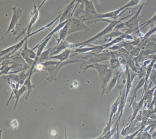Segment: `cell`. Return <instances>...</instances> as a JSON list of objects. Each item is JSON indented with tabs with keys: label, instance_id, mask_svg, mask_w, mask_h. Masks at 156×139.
<instances>
[{
	"label": "cell",
	"instance_id": "cell-1",
	"mask_svg": "<svg viewBox=\"0 0 156 139\" xmlns=\"http://www.w3.org/2000/svg\"><path fill=\"white\" fill-rule=\"evenodd\" d=\"M89 68H94L98 72L100 78V87L102 90V95L105 93L106 88L112 77L113 69L109 64H103L98 63L89 64L85 65V68H83L84 72Z\"/></svg>",
	"mask_w": 156,
	"mask_h": 139
},
{
	"label": "cell",
	"instance_id": "cell-2",
	"mask_svg": "<svg viewBox=\"0 0 156 139\" xmlns=\"http://www.w3.org/2000/svg\"><path fill=\"white\" fill-rule=\"evenodd\" d=\"M129 17V16H128ZM120 19L119 20H108V21L109 23V24L105 28L104 30H102L100 32L98 33V34L95 36H93L92 38L88 39V40H86L84 42H81L77 43L74 44L75 47H83V46H85L91 43L94 42H95L96 40L100 39L101 37H103L107 35L110 33L113 30H114L115 27L119 23L121 22L122 20L125 19V18Z\"/></svg>",
	"mask_w": 156,
	"mask_h": 139
},
{
	"label": "cell",
	"instance_id": "cell-3",
	"mask_svg": "<svg viewBox=\"0 0 156 139\" xmlns=\"http://www.w3.org/2000/svg\"><path fill=\"white\" fill-rule=\"evenodd\" d=\"M82 19L71 18L68 21L69 35L82 31H90Z\"/></svg>",
	"mask_w": 156,
	"mask_h": 139
},
{
	"label": "cell",
	"instance_id": "cell-4",
	"mask_svg": "<svg viewBox=\"0 0 156 139\" xmlns=\"http://www.w3.org/2000/svg\"><path fill=\"white\" fill-rule=\"evenodd\" d=\"M12 17L11 20L10 22L9 27L7 29V31L5 33V34L3 35L2 38L1 39V41L4 39L5 36L12 31L14 30L16 25L19 23L20 19L21 18L23 15V10L20 7H14L12 8Z\"/></svg>",
	"mask_w": 156,
	"mask_h": 139
},
{
	"label": "cell",
	"instance_id": "cell-5",
	"mask_svg": "<svg viewBox=\"0 0 156 139\" xmlns=\"http://www.w3.org/2000/svg\"><path fill=\"white\" fill-rule=\"evenodd\" d=\"M79 3H80L79 0H72L71 2L62 11V13H60L61 16L59 19V23L63 22L73 18L74 12L75 11Z\"/></svg>",
	"mask_w": 156,
	"mask_h": 139
},
{
	"label": "cell",
	"instance_id": "cell-6",
	"mask_svg": "<svg viewBox=\"0 0 156 139\" xmlns=\"http://www.w3.org/2000/svg\"><path fill=\"white\" fill-rule=\"evenodd\" d=\"M39 11H40V10L38 9V7L34 5V7L33 10L32 11L31 13L30 20V22H29V24H28L27 27H26V29L25 30H23V32H22L20 35L18 36L17 39L20 38V36L24 34L26 31H27V35H29L31 33V31H32L34 25L36 22L39 19V16H40V12H39Z\"/></svg>",
	"mask_w": 156,
	"mask_h": 139
},
{
	"label": "cell",
	"instance_id": "cell-7",
	"mask_svg": "<svg viewBox=\"0 0 156 139\" xmlns=\"http://www.w3.org/2000/svg\"><path fill=\"white\" fill-rule=\"evenodd\" d=\"M75 48V47L74 44L70 43L67 41L64 40L60 42L58 44L55 45L53 47L50 53V56L51 57L56 55L58 54L60 52L64 51L67 48L72 49Z\"/></svg>",
	"mask_w": 156,
	"mask_h": 139
},
{
	"label": "cell",
	"instance_id": "cell-8",
	"mask_svg": "<svg viewBox=\"0 0 156 139\" xmlns=\"http://www.w3.org/2000/svg\"><path fill=\"white\" fill-rule=\"evenodd\" d=\"M144 5V3H142V4L140 7L139 9L137 11L136 13L134 16H132L126 22H125L126 27L128 28L129 30H133V28L135 26H138L137 25L138 24L139 21L141 19L140 18H141V17H140V12H141V10H142Z\"/></svg>",
	"mask_w": 156,
	"mask_h": 139
},
{
	"label": "cell",
	"instance_id": "cell-9",
	"mask_svg": "<svg viewBox=\"0 0 156 139\" xmlns=\"http://www.w3.org/2000/svg\"><path fill=\"white\" fill-rule=\"evenodd\" d=\"M125 12L122 11L120 8L110 12L104 13H98L92 20H100V19H116L121 16Z\"/></svg>",
	"mask_w": 156,
	"mask_h": 139
},
{
	"label": "cell",
	"instance_id": "cell-10",
	"mask_svg": "<svg viewBox=\"0 0 156 139\" xmlns=\"http://www.w3.org/2000/svg\"><path fill=\"white\" fill-rule=\"evenodd\" d=\"M27 91H28V88L26 86L23 85V86L22 87H21L20 88L12 92L10 97L9 101H8V102H7L6 107L9 105L10 101L11 99L12 98V96L14 95V96H15V98H16V102H15V105H14V108H13V111H14L16 109V108H17V106H18V102H19L20 98Z\"/></svg>",
	"mask_w": 156,
	"mask_h": 139
},
{
	"label": "cell",
	"instance_id": "cell-11",
	"mask_svg": "<svg viewBox=\"0 0 156 139\" xmlns=\"http://www.w3.org/2000/svg\"><path fill=\"white\" fill-rule=\"evenodd\" d=\"M73 53V51H72V49L67 48L59 54L50 57L49 59H56L61 62H65L68 60V58L70 57V54Z\"/></svg>",
	"mask_w": 156,
	"mask_h": 139
},
{
	"label": "cell",
	"instance_id": "cell-12",
	"mask_svg": "<svg viewBox=\"0 0 156 139\" xmlns=\"http://www.w3.org/2000/svg\"><path fill=\"white\" fill-rule=\"evenodd\" d=\"M29 48L28 46V42H27V40H26L25 43H24V47L21 52V56L24 59V61L26 62V63H27L30 66V67H31L33 66L34 60L30 57L29 53Z\"/></svg>",
	"mask_w": 156,
	"mask_h": 139
},
{
	"label": "cell",
	"instance_id": "cell-13",
	"mask_svg": "<svg viewBox=\"0 0 156 139\" xmlns=\"http://www.w3.org/2000/svg\"><path fill=\"white\" fill-rule=\"evenodd\" d=\"M121 93H122V92L120 91L119 96L114 101V103L111 106V112H110V116H109L108 123H113L112 120H113V119L115 118V113H116L117 111L118 110L119 100H120V97H121Z\"/></svg>",
	"mask_w": 156,
	"mask_h": 139
},
{
	"label": "cell",
	"instance_id": "cell-14",
	"mask_svg": "<svg viewBox=\"0 0 156 139\" xmlns=\"http://www.w3.org/2000/svg\"><path fill=\"white\" fill-rule=\"evenodd\" d=\"M121 74V73L119 74V72H117L116 74L114 75L113 78L110 79L109 83L108 84L105 90L106 94L108 95V93L114 88V87L116 84L117 82V80H118Z\"/></svg>",
	"mask_w": 156,
	"mask_h": 139
},
{
	"label": "cell",
	"instance_id": "cell-15",
	"mask_svg": "<svg viewBox=\"0 0 156 139\" xmlns=\"http://www.w3.org/2000/svg\"><path fill=\"white\" fill-rule=\"evenodd\" d=\"M30 75H29V77L27 78V79H26L25 82H24V84H23L28 88V91H27L28 93H27V96L25 98V99L27 100L28 99L29 96L30 95L31 93H32L33 90L34 88L35 87V85H33L31 82V77L34 72L30 70Z\"/></svg>",
	"mask_w": 156,
	"mask_h": 139
},
{
	"label": "cell",
	"instance_id": "cell-16",
	"mask_svg": "<svg viewBox=\"0 0 156 139\" xmlns=\"http://www.w3.org/2000/svg\"><path fill=\"white\" fill-rule=\"evenodd\" d=\"M144 101V97L142 98V99L141 101H139V102H137L136 101V96H135L134 97V101L132 103V108L133 109V113L132 115V117H131V120H130V123H132V122H133V120L135 119L136 116L139 110L140 109V107L142 105V103L143 101Z\"/></svg>",
	"mask_w": 156,
	"mask_h": 139
},
{
	"label": "cell",
	"instance_id": "cell-17",
	"mask_svg": "<svg viewBox=\"0 0 156 139\" xmlns=\"http://www.w3.org/2000/svg\"><path fill=\"white\" fill-rule=\"evenodd\" d=\"M68 29H69V25L68 22L66 24V25L59 31V37L56 41V44H58L60 42L64 41L66 38L67 35H69L68 34Z\"/></svg>",
	"mask_w": 156,
	"mask_h": 139
},
{
	"label": "cell",
	"instance_id": "cell-18",
	"mask_svg": "<svg viewBox=\"0 0 156 139\" xmlns=\"http://www.w3.org/2000/svg\"><path fill=\"white\" fill-rule=\"evenodd\" d=\"M60 61H46L44 63H41L45 69L49 72V74L55 68L58 64H60Z\"/></svg>",
	"mask_w": 156,
	"mask_h": 139
},
{
	"label": "cell",
	"instance_id": "cell-19",
	"mask_svg": "<svg viewBox=\"0 0 156 139\" xmlns=\"http://www.w3.org/2000/svg\"><path fill=\"white\" fill-rule=\"evenodd\" d=\"M53 47H51V48L48 49V50H46L45 51H43L42 53L41 56L39 57L38 64L44 63V62L47 61L48 59H49V57H50V53H51V51Z\"/></svg>",
	"mask_w": 156,
	"mask_h": 139
},
{
	"label": "cell",
	"instance_id": "cell-20",
	"mask_svg": "<svg viewBox=\"0 0 156 139\" xmlns=\"http://www.w3.org/2000/svg\"><path fill=\"white\" fill-rule=\"evenodd\" d=\"M127 76L126 86V100L127 98L128 95H129L130 89L132 87V82L133 81V78L132 79L130 76L129 71H128Z\"/></svg>",
	"mask_w": 156,
	"mask_h": 139
},
{
	"label": "cell",
	"instance_id": "cell-21",
	"mask_svg": "<svg viewBox=\"0 0 156 139\" xmlns=\"http://www.w3.org/2000/svg\"><path fill=\"white\" fill-rule=\"evenodd\" d=\"M141 1V0H130V1L126 5L120 8V9L122 11L125 12V11L128 8H131L137 5Z\"/></svg>",
	"mask_w": 156,
	"mask_h": 139
},
{
	"label": "cell",
	"instance_id": "cell-22",
	"mask_svg": "<svg viewBox=\"0 0 156 139\" xmlns=\"http://www.w3.org/2000/svg\"><path fill=\"white\" fill-rule=\"evenodd\" d=\"M13 68L14 66L13 65L9 66L8 64H3V65L1 68V75L9 74L10 70L13 69Z\"/></svg>",
	"mask_w": 156,
	"mask_h": 139
},
{
	"label": "cell",
	"instance_id": "cell-23",
	"mask_svg": "<svg viewBox=\"0 0 156 139\" xmlns=\"http://www.w3.org/2000/svg\"><path fill=\"white\" fill-rule=\"evenodd\" d=\"M156 22V13H155V15L150 19V20H148L146 22L142 24H141L140 26H139L138 28H140V27H141L140 28V30H142V29H144L145 27H147V25H150V24H151V25H153Z\"/></svg>",
	"mask_w": 156,
	"mask_h": 139
},
{
	"label": "cell",
	"instance_id": "cell-24",
	"mask_svg": "<svg viewBox=\"0 0 156 139\" xmlns=\"http://www.w3.org/2000/svg\"><path fill=\"white\" fill-rule=\"evenodd\" d=\"M110 66L113 70L114 69H116L118 67V66L119 65V62L118 60L116 58H111L110 59Z\"/></svg>",
	"mask_w": 156,
	"mask_h": 139
},
{
	"label": "cell",
	"instance_id": "cell-25",
	"mask_svg": "<svg viewBox=\"0 0 156 139\" xmlns=\"http://www.w3.org/2000/svg\"><path fill=\"white\" fill-rule=\"evenodd\" d=\"M143 129V128H140V130H138L136 131V132H135V133L133 134H130V135H127V136L126 135V136L123 138H124V139H133L135 136H136L137 134L139 133V132L141 130V129Z\"/></svg>",
	"mask_w": 156,
	"mask_h": 139
},
{
	"label": "cell",
	"instance_id": "cell-26",
	"mask_svg": "<svg viewBox=\"0 0 156 139\" xmlns=\"http://www.w3.org/2000/svg\"><path fill=\"white\" fill-rule=\"evenodd\" d=\"M142 137H141V139H146V136H147V139H151L152 137L151 135H150L147 132H146L143 134Z\"/></svg>",
	"mask_w": 156,
	"mask_h": 139
},
{
	"label": "cell",
	"instance_id": "cell-27",
	"mask_svg": "<svg viewBox=\"0 0 156 139\" xmlns=\"http://www.w3.org/2000/svg\"><path fill=\"white\" fill-rule=\"evenodd\" d=\"M47 1V0H43L42 2H41V5L39 6V7H38V9H39V10H40V9H41L42 7L43 6V5L45 4V2Z\"/></svg>",
	"mask_w": 156,
	"mask_h": 139
},
{
	"label": "cell",
	"instance_id": "cell-28",
	"mask_svg": "<svg viewBox=\"0 0 156 139\" xmlns=\"http://www.w3.org/2000/svg\"><path fill=\"white\" fill-rule=\"evenodd\" d=\"M155 62H156V59H155Z\"/></svg>",
	"mask_w": 156,
	"mask_h": 139
}]
</instances>
